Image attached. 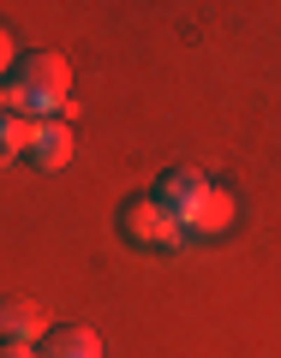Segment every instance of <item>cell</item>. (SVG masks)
Here are the masks:
<instances>
[{"label":"cell","mask_w":281,"mask_h":358,"mask_svg":"<svg viewBox=\"0 0 281 358\" xmlns=\"http://www.w3.org/2000/svg\"><path fill=\"white\" fill-rule=\"evenodd\" d=\"M66 102H72V72H66L60 54H18V66L0 78V108L18 114L25 126L36 120H60Z\"/></svg>","instance_id":"obj_1"},{"label":"cell","mask_w":281,"mask_h":358,"mask_svg":"<svg viewBox=\"0 0 281 358\" xmlns=\"http://www.w3.org/2000/svg\"><path fill=\"white\" fill-rule=\"evenodd\" d=\"M228 227H233V192H216V185H210L204 209H198V221H192V239H216V233H228Z\"/></svg>","instance_id":"obj_7"},{"label":"cell","mask_w":281,"mask_h":358,"mask_svg":"<svg viewBox=\"0 0 281 358\" xmlns=\"http://www.w3.org/2000/svg\"><path fill=\"white\" fill-rule=\"evenodd\" d=\"M114 227H120V239H126V245H138V251H162V257L179 251V245L192 239V233L179 227V221L167 215L150 192H144V197H126V203H120V215H114Z\"/></svg>","instance_id":"obj_2"},{"label":"cell","mask_w":281,"mask_h":358,"mask_svg":"<svg viewBox=\"0 0 281 358\" xmlns=\"http://www.w3.org/2000/svg\"><path fill=\"white\" fill-rule=\"evenodd\" d=\"M25 120H18V114H6V108H0V167H6V162H18V155H25Z\"/></svg>","instance_id":"obj_8"},{"label":"cell","mask_w":281,"mask_h":358,"mask_svg":"<svg viewBox=\"0 0 281 358\" xmlns=\"http://www.w3.org/2000/svg\"><path fill=\"white\" fill-rule=\"evenodd\" d=\"M0 358H36V346H18V341H0Z\"/></svg>","instance_id":"obj_10"},{"label":"cell","mask_w":281,"mask_h":358,"mask_svg":"<svg viewBox=\"0 0 281 358\" xmlns=\"http://www.w3.org/2000/svg\"><path fill=\"white\" fill-rule=\"evenodd\" d=\"M42 310L30 299H0V341H18V346H36L42 341Z\"/></svg>","instance_id":"obj_6"},{"label":"cell","mask_w":281,"mask_h":358,"mask_svg":"<svg viewBox=\"0 0 281 358\" xmlns=\"http://www.w3.org/2000/svg\"><path fill=\"white\" fill-rule=\"evenodd\" d=\"M156 203L167 209V215L179 221V227L192 233V221H198V209H204V197H210V179L198 173V167H186V162H174V167H162L156 173Z\"/></svg>","instance_id":"obj_3"},{"label":"cell","mask_w":281,"mask_h":358,"mask_svg":"<svg viewBox=\"0 0 281 358\" xmlns=\"http://www.w3.org/2000/svg\"><path fill=\"white\" fill-rule=\"evenodd\" d=\"M25 162L36 167V173H60V167L72 162V126H66V120H36V126L25 131Z\"/></svg>","instance_id":"obj_4"},{"label":"cell","mask_w":281,"mask_h":358,"mask_svg":"<svg viewBox=\"0 0 281 358\" xmlns=\"http://www.w3.org/2000/svg\"><path fill=\"white\" fill-rule=\"evenodd\" d=\"M36 358H102V334L84 329V322H54V329L42 334Z\"/></svg>","instance_id":"obj_5"},{"label":"cell","mask_w":281,"mask_h":358,"mask_svg":"<svg viewBox=\"0 0 281 358\" xmlns=\"http://www.w3.org/2000/svg\"><path fill=\"white\" fill-rule=\"evenodd\" d=\"M13 66H18V54H13V36H6V30H0V78L13 72Z\"/></svg>","instance_id":"obj_9"}]
</instances>
